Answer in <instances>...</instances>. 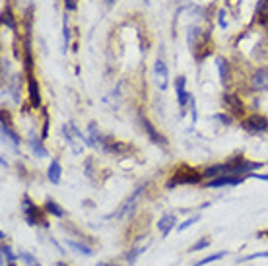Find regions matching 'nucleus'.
<instances>
[{
	"instance_id": "1",
	"label": "nucleus",
	"mask_w": 268,
	"mask_h": 266,
	"mask_svg": "<svg viewBox=\"0 0 268 266\" xmlns=\"http://www.w3.org/2000/svg\"><path fill=\"white\" fill-rule=\"evenodd\" d=\"M62 134H64V138H66V144H68L70 152H72L74 155H80V153L84 152V144H86L84 134L76 129L74 123H66V125L62 127Z\"/></svg>"
},
{
	"instance_id": "2",
	"label": "nucleus",
	"mask_w": 268,
	"mask_h": 266,
	"mask_svg": "<svg viewBox=\"0 0 268 266\" xmlns=\"http://www.w3.org/2000/svg\"><path fill=\"white\" fill-rule=\"evenodd\" d=\"M144 189H146L144 185L136 187V190H134L133 194H131V196L123 202V206H121V208H119V212H117V218H119V220H125V218H129V216L133 214L134 208H136V200L140 198V194L144 192Z\"/></svg>"
},
{
	"instance_id": "3",
	"label": "nucleus",
	"mask_w": 268,
	"mask_h": 266,
	"mask_svg": "<svg viewBox=\"0 0 268 266\" xmlns=\"http://www.w3.org/2000/svg\"><path fill=\"white\" fill-rule=\"evenodd\" d=\"M200 173H194L192 169H189V171H177L175 175H173V179L167 183V189H173L175 185H191V183H198L200 181Z\"/></svg>"
},
{
	"instance_id": "4",
	"label": "nucleus",
	"mask_w": 268,
	"mask_h": 266,
	"mask_svg": "<svg viewBox=\"0 0 268 266\" xmlns=\"http://www.w3.org/2000/svg\"><path fill=\"white\" fill-rule=\"evenodd\" d=\"M153 78H155L157 88H159L161 92H165V90H167V84H169V68H167V64H165L161 58L155 60V66H153Z\"/></svg>"
},
{
	"instance_id": "5",
	"label": "nucleus",
	"mask_w": 268,
	"mask_h": 266,
	"mask_svg": "<svg viewBox=\"0 0 268 266\" xmlns=\"http://www.w3.org/2000/svg\"><path fill=\"white\" fill-rule=\"evenodd\" d=\"M243 127L251 133H268V119L261 115H253L243 123Z\"/></svg>"
},
{
	"instance_id": "6",
	"label": "nucleus",
	"mask_w": 268,
	"mask_h": 266,
	"mask_svg": "<svg viewBox=\"0 0 268 266\" xmlns=\"http://www.w3.org/2000/svg\"><path fill=\"white\" fill-rule=\"evenodd\" d=\"M241 183H243V177H239V175H235V177L222 175V177H218V179H212V181L208 183V187L220 189V187H235V185H241Z\"/></svg>"
},
{
	"instance_id": "7",
	"label": "nucleus",
	"mask_w": 268,
	"mask_h": 266,
	"mask_svg": "<svg viewBox=\"0 0 268 266\" xmlns=\"http://www.w3.org/2000/svg\"><path fill=\"white\" fill-rule=\"evenodd\" d=\"M21 212H23V216L27 218V224H31V226L37 224L35 216H39V212H37V206L29 200V196H23V200H21Z\"/></svg>"
},
{
	"instance_id": "8",
	"label": "nucleus",
	"mask_w": 268,
	"mask_h": 266,
	"mask_svg": "<svg viewBox=\"0 0 268 266\" xmlns=\"http://www.w3.org/2000/svg\"><path fill=\"white\" fill-rule=\"evenodd\" d=\"M251 86H253L255 90H259V92L268 90V70L267 68H261V70H257V72L253 74Z\"/></svg>"
},
{
	"instance_id": "9",
	"label": "nucleus",
	"mask_w": 268,
	"mask_h": 266,
	"mask_svg": "<svg viewBox=\"0 0 268 266\" xmlns=\"http://www.w3.org/2000/svg\"><path fill=\"white\" fill-rule=\"evenodd\" d=\"M185 84H187V80H185L183 76H179V78H177V82H175L177 101H179V105H181V107H185V105L191 101V94H187V90H185Z\"/></svg>"
},
{
	"instance_id": "10",
	"label": "nucleus",
	"mask_w": 268,
	"mask_h": 266,
	"mask_svg": "<svg viewBox=\"0 0 268 266\" xmlns=\"http://www.w3.org/2000/svg\"><path fill=\"white\" fill-rule=\"evenodd\" d=\"M175 224H177V216L167 214V216L159 218V222H157V229L161 231V235H163V237H167V235H169V231L173 229V226H175Z\"/></svg>"
},
{
	"instance_id": "11",
	"label": "nucleus",
	"mask_w": 268,
	"mask_h": 266,
	"mask_svg": "<svg viewBox=\"0 0 268 266\" xmlns=\"http://www.w3.org/2000/svg\"><path fill=\"white\" fill-rule=\"evenodd\" d=\"M29 146H31V150H33V153H35V155H39V157H47V155H49L47 148H45V146H43V142L35 136L33 131L29 133Z\"/></svg>"
},
{
	"instance_id": "12",
	"label": "nucleus",
	"mask_w": 268,
	"mask_h": 266,
	"mask_svg": "<svg viewBox=\"0 0 268 266\" xmlns=\"http://www.w3.org/2000/svg\"><path fill=\"white\" fill-rule=\"evenodd\" d=\"M0 131H2V140H4V142H10L14 148H18V146H19V136H18V134L8 127V123H6V121H2Z\"/></svg>"
},
{
	"instance_id": "13",
	"label": "nucleus",
	"mask_w": 268,
	"mask_h": 266,
	"mask_svg": "<svg viewBox=\"0 0 268 266\" xmlns=\"http://www.w3.org/2000/svg\"><path fill=\"white\" fill-rule=\"evenodd\" d=\"M101 142H103V138H101V134L97 133L96 123H90V127H88V136H86V144L92 146V148H97Z\"/></svg>"
},
{
	"instance_id": "14",
	"label": "nucleus",
	"mask_w": 268,
	"mask_h": 266,
	"mask_svg": "<svg viewBox=\"0 0 268 266\" xmlns=\"http://www.w3.org/2000/svg\"><path fill=\"white\" fill-rule=\"evenodd\" d=\"M60 175H62V169H60V163L58 159H53L51 165H49V171H47V177L53 185H58L60 183Z\"/></svg>"
},
{
	"instance_id": "15",
	"label": "nucleus",
	"mask_w": 268,
	"mask_h": 266,
	"mask_svg": "<svg viewBox=\"0 0 268 266\" xmlns=\"http://www.w3.org/2000/svg\"><path fill=\"white\" fill-rule=\"evenodd\" d=\"M142 127H144V131L148 133V136H150V140L153 142V144H159V146H165V140H163V136H159L157 134V131L152 127V123L148 121V119H142Z\"/></svg>"
},
{
	"instance_id": "16",
	"label": "nucleus",
	"mask_w": 268,
	"mask_h": 266,
	"mask_svg": "<svg viewBox=\"0 0 268 266\" xmlns=\"http://www.w3.org/2000/svg\"><path fill=\"white\" fill-rule=\"evenodd\" d=\"M146 247H148V239H144V237H142V239H138V241H136V245L131 249V253L127 255V261H129V263H134V261H136V259H138V257L146 251Z\"/></svg>"
},
{
	"instance_id": "17",
	"label": "nucleus",
	"mask_w": 268,
	"mask_h": 266,
	"mask_svg": "<svg viewBox=\"0 0 268 266\" xmlns=\"http://www.w3.org/2000/svg\"><path fill=\"white\" fill-rule=\"evenodd\" d=\"M29 99H31V105L37 109L41 105V95H39V86H37V80L35 78H29Z\"/></svg>"
},
{
	"instance_id": "18",
	"label": "nucleus",
	"mask_w": 268,
	"mask_h": 266,
	"mask_svg": "<svg viewBox=\"0 0 268 266\" xmlns=\"http://www.w3.org/2000/svg\"><path fill=\"white\" fill-rule=\"evenodd\" d=\"M66 247L74 249L76 253L86 255V257H92V255H94V251H92L90 247H86V245H82V243H78V241H72V239H66Z\"/></svg>"
},
{
	"instance_id": "19",
	"label": "nucleus",
	"mask_w": 268,
	"mask_h": 266,
	"mask_svg": "<svg viewBox=\"0 0 268 266\" xmlns=\"http://www.w3.org/2000/svg\"><path fill=\"white\" fill-rule=\"evenodd\" d=\"M68 43H70V27H68V19L64 18V21H62V53L68 51Z\"/></svg>"
},
{
	"instance_id": "20",
	"label": "nucleus",
	"mask_w": 268,
	"mask_h": 266,
	"mask_svg": "<svg viewBox=\"0 0 268 266\" xmlns=\"http://www.w3.org/2000/svg\"><path fill=\"white\" fill-rule=\"evenodd\" d=\"M216 64H218V70H220V80H222V84H226V82H228V78H230L228 62H226L224 58H218V60H216Z\"/></svg>"
},
{
	"instance_id": "21",
	"label": "nucleus",
	"mask_w": 268,
	"mask_h": 266,
	"mask_svg": "<svg viewBox=\"0 0 268 266\" xmlns=\"http://www.w3.org/2000/svg\"><path fill=\"white\" fill-rule=\"evenodd\" d=\"M45 208H47L55 218H62V216H64V210H62L55 200H47V202H45Z\"/></svg>"
},
{
	"instance_id": "22",
	"label": "nucleus",
	"mask_w": 268,
	"mask_h": 266,
	"mask_svg": "<svg viewBox=\"0 0 268 266\" xmlns=\"http://www.w3.org/2000/svg\"><path fill=\"white\" fill-rule=\"evenodd\" d=\"M224 257H228V251H220V253H216V255H210V257L198 261L194 266H204V265H208V263H216V261H220V259H224Z\"/></svg>"
},
{
	"instance_id": "23",
	"label": "nucleus",
	"mask_w": 268,
	"mask_h": 266,
	"mask_svg": "<svg viewBox=\"0 0 268 266\" xmlns=\"http://www.w3.org/2000/svg\"><path fill=\"white\" fill-rule=\"evenodd\" d=\"M226 103H228L230 109H233L235 113H241V111H243V105H241V101H239L235 95H226Z\"/></svg>"
},
{
	"instance_id": "24",
	"label": "nucleus",
	"mask_w": 268,
	"mask_h": 266,
	"mask_svg": "<svg viewBox=\"0 0 268 266\" xmlns=\"http://www.w3.org/2000/svg\"><path fill=\"white\" fill-rule=\"evenodd\" d=\"M2 257L4 259H8V263H14L19 255H16L14 251H12V247H8V245H2Z\"/></svg>"
},
{
	"instance_id": "25",
	"label": "nucleus",
	"mask_w": 268,
	"mask_h": 266,
	"mask_svg": "<svg viewBox=\"0 0 268 266\" xmlns=\"http://www.w3.org/2000/svg\"><path fill=\"white\" fill-rule=\"evenodd\" d=\"M19 259H21L27 266H41L39 265V261H37L33 255H29V253H19Z\"/></svg>"
},
{
	"instance_id": "26",
	"label": "nucleus",
	"mask_w": 268,
	"mask_h": 266,
	"mask_svg": "<svg viewBox=\"0 0 268 266\" xmlns=\"http://www.w3.org/2000/svg\"><path fill=\"white\" fill-rule=\"evenodd\" d=\"M208 245H210V241H208L206 237H202V239H198L189 251H202V249H208Z\"/></svg>"
},
{
	"instance_id": "27",
	"label": "nucleus",
	"mask_w": 268,
	"mask_h": 266,
	"mask_svg": "<svg viewBox=\"0 0 268 266\" xmlns=\"http://www.w3.org/2000/svg\"><path fill=\"white\" fill-rule=\"evenodd\" d=\"M198 220H200V216H192V218H189L187 222H183V224L179 226V231H185L187 228H191V226H194V224H196Z\"/></svg>"
},
{
	"instance_id": "28",
	"label": "nucleus",
	"mask_w": 268,
	"mask_h": 266,
	"mask_svg": "<svg viewBox=\"0 0 268 266\" xmlns=\"http://www.w3.org/2000/svg\"><path fill=\"white\" fill-rule=\"evenodd\" d=\"M255 259H268V251H267V253H253V255H247L245 259H241V263H247V261H255Z\"/></svg>"
},
{
	"instance_id": "29",
	"label": "nucleus",
	"mask_w": 268,
	"mask_h": 266,
	"mask_svg": "<svg viewBox=\"0 0 268 266\" xmlns=\"http://www.w3.org/2000/svg\"><path fill=\"white\" fill-rule=\"evenodd\" d=\"M220 25H222V27L228 25V21H226V12H224V10H220Z\"/></svg>"
},
{
	"instance_id": "30",
	"label": "nucleus",
	"mask_w": 268,
	"mask_h": 266,
	"mask_svg": "<svg viewBox=\"0 0 268 266\" xmlns=\"http://www.w3.org/2000/svg\"><path fill=\"white\" fill-rule=\"evenodd\" d=\"M249 177H255V179H263V181H268V175H259V173H249Z\"/></svg>"
},
{
	"instance_id": "31",
	"label": "nucleus",
	"mask_w": 268,
	"mask_h": 266,
	"mask_svg": "<svg viewBox=\"0 0 268 266\" xmlns=\"http://www.w3.org/2000/svg\"><path fill=\"white\" fill-rule=\"evenodd\" d=\"M216 119H218V121H222V123H231V119H230V117H226V115H218Z\"/></svg>"
},
{
	"instance_id": "32",
	"label": "nucleus",
	"mask_w": 268,
	"mask_h": 266,
	"mask_svg": "<svg viewBox=\"0 0 268 266\" xmlns=\"http://www.w3.org/2000/svg\"><path fill=\"white\" fill-rule=\"evenodd\" d=\"M66 8H68V10H74V8H76V0H66Z\"/></svg>"
},
{
	"instance_id": "33",
	"label": "nucleus",
	"mask_w": 268,
	"mask_h": 266,
	"mask_svg": "<svg viewBox=\"0 0 268 266\" xmlns=\"http://www.w3.org/2000/svg\"><path fill=\"white\" fill-rule=\"evenodd\" d=\"M115 2H117V0H105V4H107V6H113Z\"/></svg>"
},
{
	"instance_id": "34",
	"label": "nucleus",
	"mask_w": 268,
	"mask_h": 266,
	"mask_svg": "<svg viewBox=\"0 0 268 266\" xmlns=\"http://www.w3.org/2000/svg\"><path fill=\"white\" fill-rule=\"evenodd\" d=\"M96 266H117V265H109V263H99V265H96Z\"/></svg>"
},
{
	"instance_id": "35",
	"label": "nucleus",
	"mask_w": 268,
	"mask_h": 266,
	"mask_svg": "<svg viewBox=\"0 0 268 266\" xmlns=\"http://www.w3.org/2000/svg\"><path fill=\"white\" fill-rule=\"evenodd\" d=\"M6 266H16V265H14V263H8V265H6Z\"/></svg>"
},
{
	"instance_id": "36",
	"label": "nucleus",
	"mask_w": 268,
	"mask_h": 266,
	"mask_svg": "<svg viewBox=\"0 0 268 266\" xmlns=\"http://www.w3.org/2000/svg\"><path fill=\"white\" fill-rule=\"evenodd\" d=\"M144 2H146V4H148V0H144Z\"/></svg>"
}]
</instances>
